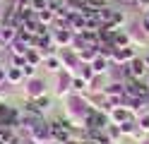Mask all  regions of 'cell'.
Returning <instances> with one entry per match:
<instances>
[{
	"instance_id": "obj_42",
	"label": "cell",
	"mask_w": 149,
	"mask_h": 144,
	"mask_svg": "<svg viewBox=\"0 0 149 144\" xmlns=\"http://www.w3.org/2000/svg\"><path fill=\"white\" fill-rule=\"evenodd\" d=\"M10 3H19V0H10ZM29 3H31V0H29Z\"/></svg>"
},
{
	"instance_id": "obj_27",
	"label": "cell",
	"mask_w": 149,
	"mask_h": 144,
	"mask_svg": "<svg viewBox=\"0 0 149 144\" xmlns=\"http://www.w3.org/2000/svg\"><path fill=\"white\" fill-rule=\"evenodd\" d=\"M74 77H84L87 82H91V79H94V70H91V65L82 63V65H79V70H77V74H74Z\"/></svg>"
},
{
	"instance_id": "obj_4",
	"label": "cell",
	"mask_w": 149,
	"mask_h": 144,
	"mask_svg": "<svg viewBox=\"0 0 149 144\" xmlns=\"http://www.w3.org/2000/svg\"><path fill=\"white\" fill-rule=\"evenodd\" d=\"M72 94V74L68 70H63L55 74V89H53V96L55 99H65V96H70Z\"/></svg>"
},
{
	"instance_id": "obj_32",
	"label": "cell",
	"mask_w": 149,
	"mask_h": 144,
	"mask_svg": "<svg viewBox=\"0 0 149 144\" xmlns=\"http://www.w3.org/2000/svg\"><path fill=\"white\" fill-rule=\"evenodd\" d=\"M118 127H120V132H123V137H130V134L135 132L137 122H135V120H127V122H123V125H118Z\"/></svg>"
},
{
	"instance_id": "obj_30",
	"label": "cell",
	"mask_w": 149,
	"mask_h": 144,
	"mask_svg": "<svg viewBox=\"0 0 149 144\" xmlns=\"http://www.w3.org/2000/svg\"><path fill=\"white\" fill-rule=\"evenodd\" d=\"M113 15H116V10H113V7H108V5H104V7L99 10V19H101L104 24L111 22V17H113Z\"/></svg>"
},
{
	"instance_id": "obj_25",
	"label": "cell",
	"mask_w": 149,
	"mask_h": 144,
	"mask_svg": "<svg viewBox=\"0 0 149 144\" xmlns=\"http://www.w3.org/2000/svg\"><path fill=\"white\" fill-rule=\"evenodd\" d=\"M87 46H89V43L84 41V36H82V34H74V36H72V43H70V48H72L74 53H79V51H84Z\"/></svg>"
},
{
	"instance_id": "obj_2",
	"label": "cell",
	"mask_w": 149,
	"mask_h": 144,
	"mask_svg": "<svg viewBox=\"0 0 149 144\" xmlns=\"http://www.w3.org/2000/svg\"><path fill=\"white\" fill-rule=\"evenodd\" d=\"M51 125V134H53V142L55 144H70V132H72V125L68 122L60 115V118H55L48 122Z\"/></svg>"
},
{
	"instance_id": "obj_14",
	"label": "cell",
	"mask_w": 149,
	"mask_h": 144,
	"mask_svg": "<svg viewBox=\"0 0 149 144\" xmlns=\"http://www.w3.org/2000/svg\"><path fill=\"white\" fill-rule=\"evenodd\" d=\"M104 96L106 99H123L125 96V82H111L104 86Z\"/></svg>"
},
{
	"instance_id": "obj_26",
	"label": "cell",
	"mask_w": 149,
	"mask_h": 144,
	"mask_svg": "<svg viewBox=\"0 0 149 144\" xmlns=\"http://www.w3.org/2000/svg\"><path fill=\"white\" fill-rule=\"evenodd\" d=\"M82 36H84V41H87L89 46H99V43H101L96 29H84V31H82Z\"/></svg>"
},
{
	"instance_id": "obj_40",
	"label": "cell",
	"mask_w": 149,
	"mask_h": 144,
	"mask_svg": "<svg viewBox=\"0 0 149 144\" xmlns=\"http://www.w3.org/2000/svg\"><path fill=\"white\" fill-rule=\"evenodd\" d=\"M139 144H149V134H147V137H144L142 142H139Z\"/></svg>"
},
{
	"instance_id": "obj_1",
	"label": "cell",
	"mask_w": 149,
	"mask_h": 144,
	"mask_svg": "<svg viewBox=\"0 0 149 144\" xmlns=\"http://www.w3.org/2000/svg\"><path fill=\"white\" fill-rule=\"evenodd\" d=\"M91 111V106L87 103V99L82 94H70L63 99V118L68 120L72 127H84V120H87V113Z\"/></svg>"
},
{
	"instance_id": "obj_3",
	"label": "cell",
	"mask_w": 149,
	"mask_h": 144,
	"mask_svg": "<svg viewBox=\"0 0 149 144\" xmlns=\"http://www.w3.org/2000/svg\"><path fill=\"white\" fill-rule=\"evenodd\" d=\"M22 94H24V99H39V96L43 94H48V82L41 79V77H31V79H26L22 84Z\"/></svg>"
},
{
	"instance_id": "obj_7",
	"label": "cell",
	"mask_w": 149,
	"mask_h": 144,
	"mask_svg": "<svg viewBox=\"0 0 149 144\" xmlns=\"http://www.w3.org/2000/svg\"><path fill=\"white\" fill-rule=\"evenodd\" d=\"M29 142H31V144H53V134H51V125H48V120L41 122L39 127L31 132Z\"/></svg>"
},
{
	"instance_id": "obj_8",
	"label": "cell",
	"mask_w": 149,
	"mask_h": 144,
	"mask_svg": "<svg viewBox=\"0 0 149 144\" xmlns=\"http://www.w3.org/2000/svg\"><path fill=\"white\" fill-rule=\"evenodd\" d=\"M51 36H53L55 48H58V51H63V48H70L74 31H72V29H51Z\"/></svg>"
},
{
	"instance_id": "obj_43",
	"label": "cell",
	"mask_w": 149,
	"mask_h": 144,
	"mask_svg": "<svg viewBox=\"0 0 149 144\" xmlns=\"http://www.w3.org/2000/svg\"><path fill=\"white\" fill-rule=\"evenodd\" d=\"M0 3H3V0H0Z\"/></svg>"
},
{
	"instance_id": "obj_13",
	"label": "cell",
	"mask_w": 149,
	"mask_h": 144,
	"mask_svg": "<svg viewBox=\"0 0 149 144\" xmlns=\"http://www.w3.org/2000/svg\"><path fill=\"white\" fill-rule=\"evenodd\" d=\"M127 65H130V72H132V79H144V77L149 74V70H147V65H144V58H142V55H137L135 60H130Z\"/></svg>"
},
{
	"instance_id": "obj_41",
	"label": "cell",
	"mask_w": 149,
	"mask_h": 144,
	"mask_svg": "<svg viewBox=\"0 0 149 144\" xmlns=\"http://www.w3.org/2000/svg\"><path fill=\"white\" fill-rule=\"evenodd\" d=\"M120 3H130V5H132V3H135V0H120Z\"/></svg>"
},
{
	"instance_id": "obj_37",
	"label": "cell",
	"mask_w": 149,
	"mask_h": 144,
	"mask_svg": "<svg viewBox=\"0 0 149 144\" xmlns=\"http://www.w3.org/2000/svg\"><path fill=\"white\" fill-rule=\"evenodd\" d=\"M101 24H104V22L99 19V15H96V17H89V19H87V29H99Z\"/></svg>"
},
{
	"instance_id": "obj_11",
	"label": "cell",
	"mask_w": 149,
	"mask_h": 144,
	"mask_svg": "<svg viewBox=\"0 0 149 144\" xmlns=\"http://www.w3.org/2000/svg\"><path fill=\"white\" fill-rule=\"evenodd\" d=\"M43 70L48 72V74H58V72H63L65 65H63V60H60V55H58V53L46 55V58H43Z\"/></svg>"
},
{
	"instance_id": "obj_15",
	"label": "cell",
	"mask_w": 149,
	"mask_h": 144,
	"mask_svg": "<svg viewBox=\"0 0 149 144\" xmlns=\"http://www.w3.org/2000/svg\"><path fill=\"white\" fill-rule=\"evenodd\" d=\"M26 79H24V72H22V67H12V65H7V84L10 86H22Z\"/></svg>"
},
{
	"instance_id": "obj_20",
	"label": "cell",
	"mask_w": 149,
	"mask_h": 144,
	"mask_svg": "<svg viewBox=\"0 0 149 144\" xmlns=\"http://www.w3.org/2000/svg\"><path fill=\"white\" fill-rule=\"evenodd\" d=\"M77 55H79V60H82V63H87V65H91V63H94L96 58H99V53H96V46H87L84 51H79Z\"/></svg>"
},
{
	"instance_id": "obj_29",
	"label": "cell",
	"mask_w": 149,
	"mask_h": 144,
	"mask_svg": "<svg viewBox=\"0 0 149 144\" xmlns=\"http://www.w3.org/2000/svg\"><path fill=\"white\" fill-rule=\"evenodd\" d=\"M135 122H137V127L142 130L144 134H149V113H142V115H137V118H135Z\"/></svg>"
},
{
	"instance_id": "obj_9",
	"label": "cell",
	"mask_w": 149,
	"mask_h": 144,
	"mask_svg": "<svg viewBox=\"0 0 149 144\" xmlns=\"http://www.w3.org/2000/svg\"><path fill=\"white\" fill-rule=\"evenodd\" d=\"M108 120H111V125H123L127 120H135V115L130 113L125 106H116V108L108 113Z\"/></svg>"
},
{
	"instance_id": "obj_21",
	"label": "cell",
	"mask_w": 149,
	"mask_h": 144,
	"mask_svg": "<svg viewBox=\"0 0 149 144\" xmlns=\"http://www.w3.org/2000/svg\"><path fill=\"white\" fill-rule=\"evenodd\" d=\"M106 137H108V142H111V144H120V142L125 139L118 125H108V127H106Z\"/></svg>"
},
{
	"instance_id": "obj_18",
	"label": "cell",
	"mask_w": 149,
	"mask_h": 144,
	"mask_svg": "<svg viewBox=\"0 0 149 144\" xmlns=\"http://www.w3.org/2000/svg\"><path fill=\"white\" fill-rule=\"evenodd\" d=\"M111 67H113V65H111V60H106V58H101V55L96 58L94 63H91V70H94V74H108Z\"/></svg>"
},
{
	"instance_id": "obj_35",
	"label": "cell",
	"mask_w": 149,
	"mask_h": 144,
	"mask_svg": "<svg viewBox=\"0 0 149 144\" xmlns=\"http://www.w3.org/2000/svg\"><path fill=\"white\" fill-rule=\"evenodd\" d=\"M132 5H135V7H137L142 15H144V12H149V0H135Z\"/></svg>"
},
{
	"instance_id": "obj_6",
	"label": "cell",
	"mask_w": 149,
	"mask_h": 144,
	"mask_svg": "<svg viewBox=\"0 0 149 144\" xmlns=\"http://www.w3.org/2000/svg\"><path fill=\"white\" fill-rule=\"evenodd\" d=\"M139 53H137V48L130 43V46H125V48H116V53H113V58H111V65H127L130 60H135Z\"/></svg>"
},
{
	"instance_id": "obj_5",
	"label": "cell",
	"mask_w": 149,
	"mask_h": 144,
	"mask_svg": "<svg viewBox=\"0 0 149 144\" xmlns=\"http://www.w3.org/2000/svg\"><path fill=\"white\" fill-rule=\"evenodd\" d=\"M108 125H111L108 113H101V111H94V108L87 113V120H84V127L87 130H106Z\"/></svg>"
},
{
	"instance_id": "obj_24",
	"label": "cell",
	"mask_w": 149,
	"mask_h": 144,
	"mask_svg": "<svg viewBox=\"0 0 149 144\" xmlns=\"http://www.w3.org/2000/svg\"><path fill=\"white\" fill-rule=\"evenodd\" d=\"M113 46H116V48H125V46H130L127 29H125V31H123V29H120V31H116V36H113Z\"/></svg>"
},
{
	"instance_id": "obj_19",
	"label": "cell",
	"mask_w": 149,
	"mask_h": 144,
	"mask_svg": "<svg viewBox=\"0 0 149 144\" xmlns=\"http://www.w3.org/2000/svg\"><path fill=\"white\" fill-rule=\"evenodd\" d=\"M29 43H24V41H19V38H17L15 43H10V48H7V53L10 55H24L26 58V53H29Z\"/></svg>"
},
{
	"instance_id": "obj_10",
	"label": "cell",
	"mask_w": 149,
	"mask_h": 144,
	"mask_svg": "<svg viewBox=\"0 0 149 144\" xmlns=\"http://www.w3.org/2000/svg\"><path fill=\"white\" fill-rule=\"evenodd\" d=\"M127 36H130V43L135 48H147L149 46V36L139 29V24H135L132 29H127Z\"/></svg>"
},
{
	"instance_id": "obj_38",
	"label": "cell",
	"mask_w": 149,
	"mask_h": 144,
	"mask_svg": "<svg viewBox=\"0 0 149 144\" xmlns=\"http://www.w3.org/2000/svg\"><path fill=\"white\" fill-rule=\"evenodd\" d=\"M0 84H7V65H0Z\"/></svg>"
},
{
	"instance_id": "obj_23",
	"label": "cell",
	"mask_w": 149,
	"mask_h": 144,
	"mask_svg": "<svg viewBox=\"0 0 149 144\" xmlns=\"http://www.w3.org/2000/svg\"><path fill=\"white\" fill-rule=\"evenodd\" d=\"M72 91L74 94H87L89 91V82L84 77H72Z\"/></svg>"
},
{
	"instance_id": "obj_31",
	"label": "cell",
	"mask_w": 149,
	"mask_h": 144,
	"mask_svg": "<svg viewBox=\"0 0 149 144\" xmlns=\"http://www.w3.org/2000/svg\"><path fill=\"white\" fill-rule=\"evenodd\" d=\"M22 72H24V79H31V77H39L36 72H39V67L31 65V63H24L22 65Z\"/></svg>"
},
{
	"instance_id": "obj_36",
	"label": "cell",
	"mask_w": 149,
	"mask_h": 144,
	"mask_svg": "<svg viewBox=\"0 0 149 144\" xmlns=\"http://www.w3.org/2000/svg\"><path fill=\"white\" fill-rule=\"evenodd\" d=\"M144 137H147V134H144L142 130H139V127H135V132H132V134H130V139H132L135 144H139V142H142Z\"/></svg>"
},
{
	"instance_id": "obj_22",
	"label": "cell",
	"mask_w": 149,
	"mask_h": 144,
	"mask_svg": "<svg viewBox=\"0 0 149 144\" xmlns=\"http://www.w3.org/2000/svg\"><path fill=\"white\" fill-rule=\"evenodd\" d=\"M43 53L39 51V48H29V53H26V63H31V65H36V67H41L43 65Z\"/></svg>"
},
{
	"instance_id": "obj_33",
	"label": "cell",
	"mask_w": 149,
	"mask_h": 144,
	"mask_svg": "<svg viewBox=\"0 0 149 144\" xmlns=\"http://www.w3.org/2000/svg\"><path fill=\"white\" fill-rule=\"evenodd\" d=\"M31 10H34V12H43V10H48V0H31Z\"/></svg>"
},
{
	"instance_id": "obj_17",
	"label": "cell",
	"mask_w": 149,
	"mask_h": 144,
	"mask_svg": "<svg viewBox=\"0 0 149 144\" xmlns=\"http://www.w3.org/2000/svg\"><path fill=\"white\" fill-rule=\"evenodd\" d=\"M34 106H36V111H39L41 115L51 113V108H53V96H51V94H43V96H39V99H34Z\"/></svg>"
},
{
	"instance_id": "obj_28",
	"label": "cell",
	"mask_w": 149,
	"mask_h": 144,
	"mask_svg": "<svg viewBox=\"0 0 149 144\" xmlns=\"http://www.w3.org/2000/svg\"><path fill=\"white\" fill-rule=\"evenodd\" d=\"M36 19H39L41 24H46V26H53V19H55V15L51 12V10H43V12H36Z\"/></svg>"
},
{
	"instance_id": "obj_39",
	"label": "cell",
	"mask_w": 149,
	"mask_h": 144,
	"mask_svg": "<svg viewBox=\"0 0 149 144\" xmlns=\"http://www.w3.org/2000/svg\"><path fill=\"white\" fill-rule=\"evenodd\" d=\"M142 58H144V65H147V70H149V53H144Z\"/></svg>"
},
{
	"instance_id": "obj_12",
	"label": "cell",
	"mask_w": 149,
	"mask_h": 144,
	"mask_svg": "<svg viewBox=\"0 0 149 144\" xmlns=\"http://www.w3.org/2000/svg\"><path fill=\"white\" fill-rule=\"evenodd\" d=\"M17 34H19V29H15V26H0V48L7 51L10 43L17 41Z\"/></svg>"
},
{
	"instance_id": "obj_34",
	"label": "cell",
	"mask_w": 149,
	"mask_h": 144,
	"mask_svg": "<svg viewBox=\"0 0 149 144\" xmlns=\"http://www.w3.org/2000/svg\"><path fill=\"white\" fill-rule=\"evenodd\" d=\"M137 24H139V29H142V31H144V34L149 36V15H142V17H139V22H137Z\"/></svg>"
},
{
	"instance_id": "obj_16",
	"label": "cell",
	"mask_w": 149,
	"mask_h": 144,
	"mask_svg": "<svg viewBox=\"0 0 149 144\" xmlns=\"http://www.w3.org/2000/svg\"><path fill=\"white\" fill-rule=\"evenodd\" d=\"M125 24H127V15L123 12V10H116V15L111 17V22H106V26L111 29V31H120Z\"/></svg>"
}]
</instances>
